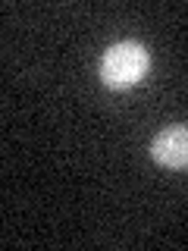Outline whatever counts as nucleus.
Returning a JSON list of instances; mask_svg holds the SVG:
<instances>
[{
	"label": "nucleus",
	"mask_w": 188,
	"mask_h": 251,
	"mask_svg": "<svg viewBox=\"0 0 188 251\" xmlns=\"http://www.w3.org/2000/svg\"><path fill=\"white\" fill-rule=\"evenodd\" d=\"M151 69V53L141 41H116L100 57V82L110 91L135 88Z\"/></svg>",
	"instance_id": "1"
},
{
	"label": "nucleus",
	"mask_w": 188,
	"mask_h": 251,
	"mask_svg": "<svg viewBox=\"0 0 188 251\" xmlns=\"http://www.w3.org/2000/svg\"><path fill=\"white\" fill-rule=\"evenodd\" d=\"M151 157L163 170H188V126H166L151 141Z\"/></svg>",
	"instance_id": "2"
}]
</instances>
